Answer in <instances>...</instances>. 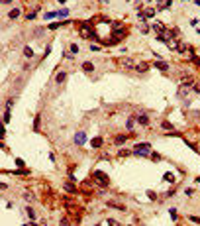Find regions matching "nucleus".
I'll use <instances>...</instances> for the list:
<instances>
[{"label": "nucleus", "mask_w": 200, "mask_h": 226, "mask_svg": "<svg viewBox=\"0 0 200 226\" xmlns=\"http://www.w3.org/2000/svg\"><path fill=\"white\" fill-rule=\"evenodd\" d=\"M126 128H128V130H132V128H133V118H130V120L126 122Z\"/></svg>", "instance_id": "nucleus-22"}, {"label": "nucleus", "mask_w": 200, "mask_h": 226, "mask_svg": "<svg viewBox=\"0 0 200 226\" xmlns=\"http://www.w3.org/2000/svg\"><path fill=\"white\" fill-rule=\"evenodd\" d=\"M135 69H137L139 73H145V71H147V69H149V65H147V63H141V65H137V67H135Z\"/></svg>", "instance_id": "nucleus-17"}, {"label": "nucleus", "mask_w": 200, "mask_h": 226, "mask_svg": "<svg viewBox=\"0 0 200 226\" xmlns=\"http://www.w3.org/2000/svg\"><path fill=\"white\" fill-rule=\"evenodd\" d=\"M53 18H61V12H47L45 20H53Z\"/></svg>", "instance_id": "nucleus-11"}, {"label": "nucleus", "mask_w": 200, "mask_h": 226, "mask_svg": "<svg viewBox=\"0 0 200 226\" xmlns=\"http://www.w3.org/2000/svg\"><path fill=\"white\" fill-rule=\"evenodd\" d=\"M57 2H59V4H65V2H67V0H57Z\"/></svg>", "instance_id": "nucleus-33"}, {"label": "nucleus", "mask_w": 200, "mask_h": 226, "mask_svg": "<svg viewBox=\"0 0 200 226\" xmlns=\"http://www.w3.org/2000/svg\"><path fill=\"white\" fill-rule=\"evenodd\" d=\"M84 142H86V134H84V132H77V134H75V143H77V146H82Z\"/></svg>", "instance_id": "nucleus-4"}, {"label": "nucleus", "mask_w": 200, "mask_h": 226, "mask_svg": "<svg viewBox=\"0 0 200 226\" xmlns=\"http://www.w3.org/2000/svg\"><path fill=\"white\" fill-rule=\"evenodd\" d=\"M132 153H133L132 150H122L120 151V157H126V155H132Z\"/></svg>", "instance_id": "nucleus-20"}, {"label": "nucleus", "mask_w": 200, "mask_h": 226, "mask_svg": "<svg viewBox=\"0 0 200 226\" xmlns=\"http://www.w3.org/2000/svg\"><path fill=\"white\" fill-rule=\"evenodd\" d=\"M16 167H24V161H22V159L16 157Z\"/></svg>", "instance_id": "nucleus-29"}, {"label": "nucleus", "mask_w": 200, "mask_h": 226, "mask_svg": "<svg viewBox=\"0 0 200 226\" xmlns=\"http://www.w3.org/2000/svg\"><path fill=\"white\" fill-rule=\"evenodd\" d=\"M24 55H26V57H33V49H31L30 45H26V47H24Z\"/></svg>", "instance_id": "nucleus-14"}, {"label": "nucleus", "mask_w": 200, "mask_h": 226, "mask_svg": "<svg viewBox=\"0 0 200 226\" xmlns=\"http://www.w3.org/2000/svg\"><path fill=\"white\" fill-rule=\"evenodd\" d=\"M67 79V73H57V77H55V83H63Z\"/></svg>", "instance_id": "nucleus-15"}, {"label": "nucleus", "mask_w": 200, "mask_h": 226, "mask_svg": "<svg viewBox=\"0 0 200 226\" xmlns=\"http://www.w3.org/2000/svg\"><path fill=\"white\" fill-rule=\"evenodd\" d=\"M92 177H94V179H96L98 183L102 185V187H108V183H110V179H108V177H106L102 171H94V173H92Z\"/></svg>", "instance_id": "nucleus-2"}, {"label": "nucleus", "mask_w": 200, "mask_h": 226, "mask_svg": "<svg viewBox=\"0 0 200 226\" xmlns=\"http://www.w3.org/2000/svg\"><path fill=\"white\" fill-rule=\"evenodd\" d=\"M126 34H128V31L124 30V28H120V30H116V31H114V36L110 38V41H112V43H116V41H120V39L124 38Z\"/></svg>", "instance_id": "nucleus-3"}, {"label": "nucleus", "mask_w": 200, "mask_h": 226, "mask_svg": "<svg viewBox=\"0 0 200 226\" xmlns=\"http://www.w3.org/2000/svg\"><path fill=\"white\" fill-rule=\"evenodd\" d=\"M163 128H165V130H173V128H175V126H171L169 122H163Z\"/></svg>", "instance_id": "nucleus-25"}, {"label": "nucleus", "mask_w": 200, "mask_h": 226, "mask_svg": "<svg viewBox=\"0 0 200 226\" xmlns=\"http://www.w3.org/2000/svg\"><path fill=\"white\" fill-rule=\"evenodd\" d=\"M143 14H145V18H153V16H155V10H153V8H145Z\"/></svg>", "instance_id": "nucleus-16"}, {"label": "nucleus", "mask_w": 200, "mask_h": 226, "mask_svg": "<svg viewBox=\"0 0 200 226\" xmlns=\"http://www.w3.org/2000/svg\"><path fill=\"white\" fill-rule=\"evenodd\" d=\"M65 191H69V193H75L77 189H75V185H73V183H65Z\"/></svg>", "instance_id": "nucleus-18"}, {"label": "nucleus", "mask_w": 200, "mask_h": 226, "mask_svg": "<svg viewBox=\"0 0 200 226\" xmlns=\"http://www.w3.org/2000/svg\"><path fill=\"white\" fill-rule=\"evenodd\" d=\"M20 14H22V12H20V8H14V10L8 14V18H10V20H16V18H20Z\"/></svg>", "instance_id": "nucleus-9"}, {"label": "nucleus", "mask_w": 200, "mask_h": 226, "mask_svg": "<svg viewBox=\"0 0 200 226\" xmlns=\"http://www.w3.org/2000/svg\"><path fill=\"white\" fill-rule=\"evenodd\" d=\"M149 150H151V143H149V142L135 143V148H133V153H135V155H145Z\"/></svg>", "instance_id": "nucleus-1"}, {"label": "nucleus", "mask_w": 200, "mask_h": 226, "mask_svg": "<svg viewBox=\"0 0 200 226\" xmlns=\"http://www.w3.org/2000/svg\"><path fill=\"white\" fill-rule=\"evenodd\" d=\"M137 122H139L141 126H149V116L147 114H139V116H137Z\"/></svg>", "instance_id": "nucleus-6"}, {"label": "nucleus", "mask_w": 200, "mask_h": 226, "mask_svg": "<svg viewBox=\"0 0 200 226\" xmlns=\"http://www.w3.org/2000/svg\"><path fill=\"white\" fill-rule=\"evenodd\" d=\"M188 220H192V222H196V224H200V216H190Z\"/></svg>", "instance_id": "nucleus-27"}, {"label": "nucleus", "mask_w": 200, "mask_h": 226, "mask_svg": "<svg viewBox=\"0 0 200 226\" xmlns=\"http://www.w3.org/2000/svg\"><path fill=\"white\" fill-rule=\"evenodd\" d=\"M26 212H28V216H30V218H31V222H33V220H35V212H33V208H31L30 204L26 206Z\"/></svg>", "instance_id": "nucleus-12"}, {"label": "nucleus", "mask_w": 200, "mask_h": 226, "mask_svg": "<svg viewBox=\"0 0 200 226\" xmlns=\"http://www.w3.org/2000/svg\"><path fill=\"white\" fill-rule=\"evenodd\" d=\"M151 159H155V161H159V159H161V155H159V153H151Z\"/></svg>", "instance_id": "nucleus-31"}, {"label": "nucleus", "mask_w": 200, "mask_h": 226, "mask_svg": "<svg viewBox=\"0 0 200 226\" xmlns=\"http://www.w3.org/2000/svg\"><path fill=\"white\" fill-rule=\"evenodd\" d=\"M82 71H86V73H92V71H94V65H92L90 61H84V63H82Z\"/></svg>", "instance_id": "nucleus-7"}, {"label": "nucleus", "mask_w": 200, "mask_h": 226, "mask_svg": "<svg viewBox=\"0 0 200 226\" xmlns=\"http://www.w3.org/2000/svg\"><path fill=\"white\" fill-rule=\"evenodd\" d=\"M77 51H79V45L73 43V45H71V53H77Z\"/></svg>", "instance_id": "nucleus-30"}, {"label": "nucleus", "mask_w": 200, "mask_h": 226, "mask_svg": "<svg viewBox=\"0 0 200 226\" xmlns=\"http://www.w3.org/2000/svg\"><path fill=\"white\" fill-rule=\"evenodd\" d=\"M90 51H100V47H98L96 43H92V45H90Z\"/></svg>", "instance_id": "nucleus-28"}, {"label": "nucleus", "mask_w": 200, "mask_h": 226, "mask_svg": "<svg viewBox=\"0 0 200 226\" xmlns=\"http://www.w3.org/2000/svg\"><path fill=\"white\" fill-rule=\"evenodd\" d=\"M24 197H26V201H30V203H31V201H33V195H31V193H26V195H24Z\"/></svg>", "instance_id": "nucleus-26"}, {"label": "nucleus", "mask_w": 200, "mask_h": 226, "mask_svg": "<svg viewBox=\"0 0 200 226\" xmlns=\"http://www.w3.org/2000/svg\"><path fill=\"white\" fill-rule=\"evenodd\" d=\"M171 216H173V220L178 218V214H177V211H175V208H171Z\"/></svg>", "instance_id": "nucleus-24"}, {"label": "nucleus", "mask_w": 200, "mask_h": 226, "mask_svg": "<svg viewBox=\"0 0 200 226\" xmlns=\"http://www.w3.org/2000/svg\"><path fill=\"white\" fill-rule=\"evenodd\" d=\"M126 142H128L126 136H116V138H114V143H116V146H124Z\"/></svg>", "instance_id": "nucleus-8"}, {"label": "nucleus", "mask_w": 200, "mask_h": 226, "mask_svg": "<svg viewBox=\"0 0 200 226\" xmlns=\"http://www.w3.org/2000/svg\"><path fill=\"white\" fill-rule=\"evenodd\" d=\"M102 138H100V136H96V138H92V140H90V146H92V148H94V150H98V148H102Z\"/></svg>", "instance_id": "nucleus-5"}, {"label": "nucleus", "mask_w": 200, "mask_h": 226, "mask_svg": "<svg viewBox=\"0 0 200 226\" xmlns=\"http://www.w3.org/2000/svg\"><path fill=\"white\" fill-rule=\"evenodd\" d=\"M4 173H14V175H28V169H16V171H4Z\"/></svg>", "instance_id": "nucleus-13"}, {"label": "nucleus", "mask_w": 200, "mask_h": 226, "mask_svg": "<svg viewBox=\"0 0 200 226\" xmlns=\"http://www.w3.org/2000/svg\"><path fill=\"white\" fill-rule=\"evenodd\" d=\"M153 30H155V31H159V34H161V31L165 30V26H163V24H153Z\"/></svg>", "instance_id": "nucleus-19"}, {"label": "nucleus", "mask_w": 200, "mask_h": 226, "mask_svg": "<svg viewBox=\"0 0 200 226\" xmlns=\"http://www.w3.org/2000/svg\"><path fill=\"white\" fill-rule=\"evenodd\" d=\"M8 122H10V110L4 112V124H8Z\"/></svg>", "instance_id": "nucleus-21"}, {"label": "nucleus", "mask_w": 200, "mask_h": 226, "mask_svg": "<svg viewBox=\"0 0 200 226\" xmlns=\"http://www.w3.org/2000/svg\"><path fill=\"white\" fill-rule=\"evenodd\" d=\"M2 2H4V4H10V2H12V0H2Z\"/></svg>", "instance_id": "nucleus-32"}, {"label": "nucleus", "mask_w": 200, "mask_h": 226, "mask_svg": "<svg viewBox=\"0 0 200 226\" xmlns=\"http://www.w3.org/2000/svg\"><path fill=\"white\" fill-rule=\"evenodd\" d=\"M155 67L161 69V71H167V69H169V65H167L165 61H155Z\"/></svg>", "instance_id": "nucleus-10"}, {"label": "nucleus", "mask_w": 200, "mask_h": 226, "mask_svg": "<svg viewBox=\"0 0 200 226\" xmlns=\"http://www.w3.org/2000/svg\"><path fill=\"white\" fill-rule=\"evenodd\" d=\"M196 31H198V34H200V30H196Z\"/></svg>", "instance_id": "nucleus-35"}, {"label": "nucleus", "mask_w": 200, "mask_h": 226, "mask_svg": "<svg viewBox=\"0 0 200 226\" xmlns=\"http://www.w3.org/2000/svg\"><path fill=\"white\" fill-rule=\"evenodd\" d=\"M12 104H14V98H8V100H6V108H8V110L12 108Z\"/></svg>", "instance_id": "nucleus-23"}, {"label": "nucleus", "mask_w": 200, "mask_h": 226, "mask_svg": "<svg viewBox=\"0 0 200 226\" xmlns=\"http://www.w3.org/2000/svg\"><path fill=\"white\" fill-rule=\"evenodd\" d=\"M194 90H196V92H200V87H194Z\"/></svg>", "instance_id": "nucleus-34"}]
</instances>
